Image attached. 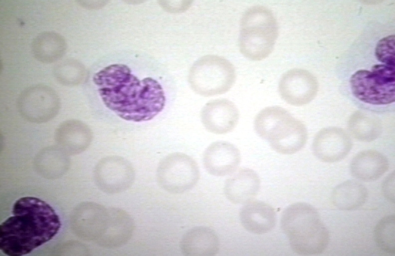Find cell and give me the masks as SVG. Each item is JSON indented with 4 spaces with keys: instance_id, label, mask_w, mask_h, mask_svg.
Returning a JSON list of instances; mask_svg holds the SVG:
<instances>
[{
    "instance_id": "obj_1",
    "label": "cell",
    "mask_w": 395,
    "mask_h": 256,
    "mask_svg": "<svg viewBox=\"0 0 395 256\" xmlns=\"http://www.w3.org/2000/svg\"><path fill=\"white\" fill-rule=\"evenodd\" d=\"M92 79L106 108L121 120L134 123L158 116L174 92L166 66L150 54L136 50L117 52Z\"/></svg>"
},
{
    "instance_id": "obj_2",
    "label": "cell",
    "mask_w": 395,
    "mask_h": 256,
    "mask_svg": "<svg viewBox=\"0 0 395 256\" xmlns=\"http://www.w3.org/2000/svg\"><path fill=\"white\" fill-rule=\"evenodd\" d=\"M343 60L338 76L346 96L357 107L369 112H394V28L370 26Z\"/></svg>"
},
{
    "instance_id": "obj_3",
    "label": "cell",
    "mask_w": 395,
    "mask_h": 256,
    "mask_svg": "<svg viewBox=\"0 0 395 256\" xmlns=\"http://www.w3.org/2000/svg\"><path fill=\"white\" fill-rule=\"evenodd\" d=\"M61 226L54 209L38 198L16 200L12 216L0 226V248L9 256H21L51 240Z\"/></svg>"
},
{
    "instance_id": "obj_4",
    "label": "cell",
    "mask_w": 395,
    "mask_h": 256,
    "mask_svg": "<svg viewBox=\"0 0 395 256\" xmlns=\"http://www.w3.org/2000/svg\"><path fill=\"white\" fill-rule=\"evenodd\" d=\"M280 226L291 249L298 255H319L329 244L327 228L317 210L306 203L297 202L285 208Z\"/></svg>"
},
{
    "instance_id": "obj_5",
    "label": "cell",
    "mask_w": 395,
    "mask_h": 256,
    "mask_svg": "<svg viewBox=\"0 0 395 256\" xmlns=\"http://www.w3.org/2000/svg\"><path fill=\"white\" fill-rule=\"evenodd\" d=\"M254 128L260 137L268 141L273 150L280 154L296 153L306 141L303 125L280 106L262 109L255 118Z\"/></svg>"
},
{
    "instance_id": "obj_6",
    "label": "cell",
    "mask_w": 395,
    "mask_h": 256,
    "mask_svg": "<svg viewBox=\"0 0 395 256\" xmlns=\"http://www.w3.org/2000/svg\"><path fill=\"white\" fill-rule=\"evenodd\" d=\"M240 52L252 60H261L272 51L278 34L277 20L269 8L255 5L247 9L240 21Z\"/></svg>"
},
{
    "instance_id": "obj_7",
    "label": "cell",
    "mask_w": 395,
    "mask_h": 256,
    "mask_svg": "<svg viewBox=\"0 0 395 256\" xmlns=\"http://www.w3.org/2000/svg\"><path fill=\"white\" fill-rule=\"evenodd\" d=\"M236 79L233 65L226 58L207 55L197 60L193 66L189 82L193 89L204 96L225 93Z\"/></svg>"
},
{
    "instance_id": "obj_8",
    "label": "cell",
    "mask_w": 395,
    "mask_h": 256,
    "mask_svg": "<svg viewBox=\"0 0 395 256\" xmlns=\"http://www.w3.org/2000/svg\"><path fill=\"white\" fill-rule=\"evenodd\" d=\"M196 162L181 153L170 154L160 162L157 171L161 188L172 194H182L192 189L199 179Z\"/></svg>"
},
{
    "instance_id": "obj_9",
    "label": "cell",
    "mask_w": 395,
    "mask_h": 256,
    "mask_svg": "<svg viewBox=\"0 0 395 256\" xmlns=\"http://www.w3.org/2000/svg\"><path fill=\"white\" fill-rule=\"evenodd\" d=\"M239 116L235 104L226 99L208 102L200 113L201 121L205 129L217 134L231 132L237 124Z\"/></svg>"
},
{
    "instance_id": "obj_10",
    "label": "cell",
    "mask_w": 395,
    "mask_h": 256,
    "mask_svg": "<svg viewBox=\"0 0 395 256\" xmlns=\"http://www.w3.org/2000/svg\"><path fill=\"white\" fill-rule=\"evenodd\" d=\"M239 150L231 143L218 141L210 144L205 150L203 165L210 175L223 177L233 174L240 164Z\"/></svg>"
},
{
    "instance_id": "obj_11",
    "label": "cell",
    "mask_w": 395,
    "mask_h": 256,
    "mask_svg": "<svg viewBox=\"0 0 395 256\" xmlns=\"http://www.w3.org/2000/svg\"><path fill=\"white\" fill-rule=\"evenodd\" d=\"M260 187L257 174L250 168H241L227 178L224 193L226 198L235 204H245L252 201Z\"/></svg>"
},
{
    "instance_id": "obj_12",
    "label": "cell",
    "mask_w": 395,
    "mask_h": 256,
    "mask_svg": "<svg viewBox=\"0 0 395 256\" xmlns=\"http://www.w3.org/2000/svg\"><path fill=\"white\" fill-rule=\"evenodd\" d=\"M239 220L248 232L262 235L271 232L276 223V214L269 204L260 201H251L240 209Z\"/></svg>"
},
{
    "instance_id": "obj_13",
    "label": "cell",
    "mask_w": 395,
    "mask_h": 256,
    "mask_svg": "<svg viewBox=\"0 0 395 256\" xmlns=\"http://www.w3.org/2000/svg\"><path fill=\"white\" fill-rule=\"evenodd\" d=\"M180 249L186 256H213L219 249V239L212 229L205 226L196 227L183 235Z\"/></svg>"
},
{
    "instance_id": "obj_14",
    "label": "cell",
    "mask_w": 395,
    "mask_h": 256,
    "mask_svg": "<svg viewBox=\"0 0 395 256\" xmlns=\"http://www.w3.org/2000/svg\"><path fill=\"white\" fill-rule=\"evenodd\" d=\"M386 158L373 150L362 152L353 159L351 169L353 175L359 180L369 182L379 178L388 170Z\"/></svg>"
},
{
    "instance_id": "obj_15",
    "label": "cell",
    "mask_w": 395,
    "mask_h": 256,
    "mask_svg": "<svg viewBox=\"0 0 395 256\" xmlns=\"http://www.w3.org/2000/svg\"><path fill=\"white\" fill-rule=\"evenodd\" d=\"M368 197L366 188L355 181H348L336 187L332 193L333 205L342 211L357 209L365 203Z\"/></svg>"
},
{
    "instance_id": "obj_16",
    "label": "cell",
    "mask_w": 395,
    "mask_h": 256,
    "mask_svg": "<svg viewBox=\"0 0 395 256\" xmlns=\"http://www.w3.org/2000/svg\"><path fill=\"white\" fill-rule=\"evenodd\" d=\"M108 176L103 182V187L114 193L123 192L133 184L135 173L130 163L123 158L116 157L110 161Z\"/></svg>"
},
{
    "instance_id": "obj_17",
    "label": "cell",
    "mask_w": 395,
    "mask_h": 256,
    "mask_svg": "<svg viewBox=\"0 0 395 256\" xmlns=\"http://www.w3.org/2000/svg\"><path fill=\"white\" fill-rule=\"evenodd\" d=\"M135 222L125 210L114 209L111 214V225L106 243L112 247H120L127 244L135 230Z\"/></svg>"
},
{
    "instance_id": "obj_18",
    "label": "cell",
    "mask_w": 395,
    "mask_h": 256,
    "mask_svg": "<svg viewBox=\"0 0 395 256\" xmlns=\"http://www.w3.org/2000/svg\"><path fill=\"white\" fill-rule=\"evenodd\" d=\"M350 149V142L344 139L320 138L313 144V151L316 156L321 160L328 162L342 159Z\"/></svg>"
},
{
    "instance_id": "obj_19",
    "label": "cell",
    "mask_w": 395,
    "mask_h": 256,
    "mask_svg": "<svg viewBox=\"0 0 395 256\" xmlns=\"http://www.w3.org/2000/svg\"><path fill=\"white\" fill-rule=\"evenodd\" d=\"M395 221L394 215L386 216L378 222L374 230V239L378 247L391 254L395 252Z\"/></svg>"
},
{
    "instance_id": "obj_20",
    "label": "cell",
    "mask_w": 395,
    "mask_h": 256,
    "mask_svg": "<svg viewBox=\"0 0 395 256\" xmlns=\"http://www.w3.org/2000/svg\"><path fill=\"white\" fill-rule=\"evenodd\" d=\"M383 193L386 198L389 201L394 202L395 201V189L394 181L391 183H385L383 188Z\"/></svg>"
}]
</instances>
